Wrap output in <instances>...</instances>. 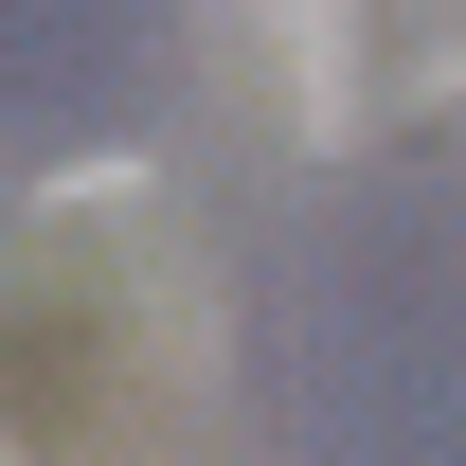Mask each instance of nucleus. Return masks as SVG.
Returning a JSON list of instances; mask_svg holds the SVG:
<instances>
[{
	"label": "nucleus",
	"instance_id": "1",
	"mask_svg": "<svg viewBox=\"0 0 466 466\" xmlns=\"http://www.w3.org/2000/svg\"><path fill=\"white\" fill-rule=\"evenodd\" d=\"M251 72L305 144H359L466 90V0H251Z\"/></svg>",
	"mask_w": 466,
	"mask_h": 466
}]
</instances>
